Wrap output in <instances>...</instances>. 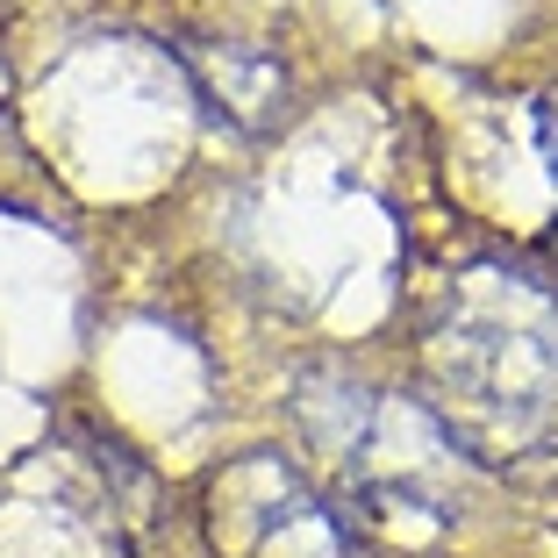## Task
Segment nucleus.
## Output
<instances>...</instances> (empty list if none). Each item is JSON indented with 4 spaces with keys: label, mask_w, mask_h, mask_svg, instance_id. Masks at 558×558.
Here are the masks:
<instances>
[{
    "label": "nucleus",
    "mask_w": 558,
    "mask_h": 558,
    "mask_svg": "<svg viewBox=\"0 0 558 558\" xmlns=\"http://www.w3.org/2000/svg\"><path fill=\"white\" fill-rule=\"evenodd\" d=\"M544 150H551V172H558V108H544Z\"/></svg>",
    "instance_id": "4"
},
{
    "label": "nucleus",
    "mask_w": 558,
    "mask_h": 558,
    "mask_svg": "<svg viewBox=\"0 0 558 558\" xmlns=\"http://www.w3.org/2000/svg\"><path fill=\"white\" fill-rule=\"evenodd\" d=\"M437 359L451 387L444 409L459 401V423L480 437H537L558 423V308L530 279L451 315Z\"/></svg>",
    "instance_id": "1"
},
{
    "label": "nucleus",
    "mask_w": 558,
    "mask_h": 558,
    "mask_svg": "<svg viewBox=\"0 0 558 558\" xmlns=\"http://www.w3.org/2000/svg\"><path fill=\"white\" fill-rule=\"evenodd\" d=\"M215 544H230V558H351L344 515L272 459H244L215 480Z\"/></svg>",
    "instance_id": "2"
},
{
    "label": "nucleus",
    "mask_w": 558,
    "mask_h": 558,
    "mask_svg": "<svg viewBox=\"0 0 558 558\" xmlns=\"http://www.w3.org/2000/svg\"><path fill=\"white\" fill-rule=\"evenodd\" d=\"M194 72L201 86H208V100H222V116L230 122H265L287 100V72L272 65V58H258V50H194Z\"/></svg>",
    "instance_id": "3"
}]
</instances>
